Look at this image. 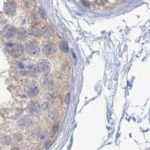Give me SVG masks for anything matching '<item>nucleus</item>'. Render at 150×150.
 <instances>
[{"label": "nucleus", "instance_id": "1", "mask_svg": "<svg viewBox=\"0 0 150 150\" xmlns=\"http://www.w3.org/2000/svg\"><path fill=\"white\" fill-rule=\"evenodd\" d=\"M7 48L11 55L14 57H19L23 54V47L21 44L19 43H12V42H7L6 44Z\"/></svg>", "mask_w": 150, "mask_h": 150}, {"label": "nucleus", "instance_id": "2", "mask_svg": "<svg viewBox=\"0 0 150 150\" xmlns=\"http://www.w3.org/2000/svg\"><path fill=\"white\" fill-rule=\"evenodd\" d=\"M25 90L28 95L31 97H35L39 93V88L38 85L33 81L28 82L25 85Z\"/></svg>", "mask_w": 150, "mask_h": 150}, {"label": "nucleus", "instance_id": "3", "mask_svg": "<svg viewBox=\"0 0 150 150\" xmlns=\"http://www.w3.org/2000/svg\"><path fill=\"white\" fill-rule=\"evenodd\" d=\"M26 49L28 54L31 56H35L38 54L40 51L39 44L35 41H32L28 43L26 45Z\"/></svg>", "mask_w": 150, "mask_h": 150}, {"label": "nucleus", "instance_id": "4", "mask_svg": "<svg viewBox=\"0 0 150 150\" xmlns=\"http://www.w3.org/2000/svg\"><path fill=\"white\" fill-rule=\"evenodd\" d=\"M37 68H38V70L40 73H43V74H46V73H49V71H50L51 66H50V64L48 61L45 60V59H42L38 63Z\"/></svg>", "mask_w": 150, "mask_h": 150}, {"label": "nucleus", "instance_id": "5", "mask_svg": "<svg viewBox=\"0 0 150 150\" xmlns=\"http://www.w3.org/2000/svg\"><path fill=\"white\" fill-rule=\"evenodd\" d=\"M4 12L7 15H9V16H13L15 14V12H16V5H15V4L14 2H7L4 4Z\"/></svg>", "mask_w": 150, "mask_h": 150}, {"label": "nucleus", "instance_id": "6", "mask_svg": "<svg viewBox=\"0 0 150 150\" xmlns=\"http://www.w3.org/2000/svg\"><path fill=\"white\" fill-rule=\"evenodd\" d=\"M16 33V28L12 26H7L3 29V34L8 38H13Z\"/></svg>", "mask_w": 150, "mask_h": 150}, {"label": "nucleus", "instance_id": "7", "mask_svg": "<svg viewBox=\"0 0 150 150\" xmlns=\"http://www.w3.org/2000/svg\"><path fill=\"white\" fill-rule=\"evenodd\" d=\"M54 80L52 77L49 75H45L42 80V85L45 88H50L53 85Z\"/></svg>", "mask_w": 150, "mask_h": 150}, {"label": "nucleus", "instance_id": "8", "mask_svg": "<svg viewBox=\"0 0 150 150\" xmlns=\"http://www.w3.org/2000/svg\"><path fill=\"white\" fill-rule=\"evenodd\" d=\"M28 109L32 113H38L40 111V105L37 101H32L28 106Z\"/></svg>", "mask_w": 150, "mask_h": 150}, {"label": "nucleus", "instance_id": "9", "mask_svg": "<svg viewBox=\"0 0 150 150\" xmlns=\"http://www.w3.org/2000/svg\"><path fill=\"white\" fill-rule=\"evenodd\" d=\"M31 120L28 118V117H23L22 118L21 120H19V125L23 128V129H26V128H28L31 125Z\"/></svg>", "mask_w": 150, "mask_h": 150}, {"label": "nucleus", "instance_id": "10", "mask_svg": "<svg viewBox=\"0 0 150 150\" xmlns=\"http://www.w3.org/2000/svg\"><path fill=\"white\" fill-rule=\"evenodd\" d=\"M43 49H44V52L46 54L49 55V54H52L53 53L55 52L56 47L52 43H46L44 45Z\"/></svg>", "mask_w": 150, "mask_h": 150}, {"label": "nucleus", "instance_id": "11", "mask_svg": "<svg viewBox=\"0 0 150 150\" xmlns=\"http://www.w3.org/2000/svg\"><path fill=\"white\" fill-rule=\"evenodd\" d=\"M42 34L43 35V36L45 38H50V37L52 36V35H53V30H52V28L50 26H47L44 27V28L42 29Z\"/></svg>", "mask_w": 150, "mask_h": 150}, {"label": "nucleus", "instance_id": "12", "mask_svg": "<svg viewBox=\"0 0 150 150\" xmlns=\"http://www.w3.org/2000/svg\"><path fill=\"white\" fill-rule=\"evenodd\" d=\"M16 33H17V35H18L19 38L21 39V40H23L27 37V32L23 28H18Z\"/></svg>", "mask_w": 150, "mask_h": 150}, {"label": "nucleus", "instance_id": "13", "mask_svg": "<svg viewBox=\"0 0 150 150\" xmlns=\"http://www.w3.org/2000/svg\"><path fill=\"white\" fill-rule=\"evenodd\" d=\"M29 33L31 35H33L35 37H40L42 35V31H40L36 27H30L29 29Z\"/></svg>", "mask_w": 150, "mask_h": 150}, {"label": "nucleus", "instance_id": "14", "mask_svg": "<svg viewBox=\"0 0 150 150\" xmlns=\"http://www.w3.org/2000/svg\"><path fill=\"white\" fill-rule=\"evenodd\" d=\"M49 137V133L47 131H43L40 133V135L38 137V139L40 142H45L46 141Z\"/></svg>", "mask_w": 150, "mask_h": 150}, {"label": "nucleus", "instance_id": "15", "mask_svg": "<svg viewBox=\"0 0 150 150\" xmlns=\"http://www.w3.org/2000/svg\"><path fill=\"white\" fill-rule=\"evenodd\" d=\"M59 47H60L61 50H62V51L64 52L68 53V51H69L68 46V45L66 44V42H65L64 41H61V42L59 43Z\"/></svg>", "mask_w": 150, "mask_h": 150}, {"label": "nucleus", "instance_id": "16", "mask_svg": "<svg viewBox=\"0 0 150 150\" xmlns=\"http://www.w3.org/2000/svg\"><path fill=\"white\" fill-rule=\"evenodd\" d=\"M56 113L55 111H51L49 113L48 116H47V118H48V120L51 123L54 122L56 118Z\"/></svg>", "mask_w": 150, "mask_h": 150}, {"label": "nucleus", "instance_id": "17", "mask_svg": "<svg viewBox=\"0 0 150 150\" xmlns=\"http://www.w3.org/2000/svg\"><path fill=\"white\" fill-rule=\"evenodd\" d=\"M30 20L34 23H38L40 21L39 16L38 15V14L35 12H32L30 14Z\"/></svg>", "mask_w": 150, "mask_h": 150}, {"label": "nucleus", "instance_id": "18", "mask_svg": "<svg viewBox=\"0 0 150 150\" xmlns=\"http://www.w3.org/2000/svg\"><path fill=\"white\" fill-rule=\"evenodd\" d=\"M2 141H3V143H4V144H6V145H9V144H11V142H12L11 138L9 136H5V137H4Z\"/></svg>", "mask_w": 150, "mask_h": 150}, {"label": "nucleus", "instance_id": "19", "mask_svg": "<svg viewBox=\"0 0 150 150\" xmlns=\"http://www.w3.org/2000/svg\"><path fill=\"white\" fill-rule=\"evenodd\" d=\"M14 140H15V141H16V142H20V141H21L22 139H23V135H22L21 133L17 132V133L14 134Z\"/></svg>", "mask_w": 150, "mask_h": 150}, {"label": "nucleus", "instance_id": "20", "mask_svg": "<svg viewBox=\"0 0 150 150\" xmlns=\"http://www.w3.org/2000/svg\"><path fill=\"white\" fill-rule=\"evenodd\" d=\"M39 15L44 19H45L47 18V14L45 11V10L42 8H40L39 9Z\"/></svg>", "mask_w": 150, "mask_h": 150}, {"label": "nucleus", "instance_id": "21", "mask_svg": "<svg viewBox=\"0 0 150 150\" xmlns=\"http://www.w3.org/2000/svg\"><path fill=\"white\" fill-rule=\"evenodd\" d=\"M50 108V104L49 102H45L42 104V109L43 110H48Z\"/></svg>", "mask_w": 150, "mask_h": 150}, {"label": "nucleus", "instance_id": "22", "mask_svg": "<svg viewBox=\"0 0 150 150\" xmlns=\"http://www.w3.org/2000/svg\"><path fill=\"white\" fill-rule=\"evenodd\" d=\"M59 124H57V123H56V124H54V126H53V132H54V133L57 132L58 130H59Z\"/></svg>", "mask_w": 150, "mask_h": 150}, {"label": "nucleus", "instance_id": "23", "mask_svg": "<svg viewBox=\"0 0 150 150\" xmlns=\"http://www.w3.org/2000/svg\"><path fill=\"white\" fill-rule=\"evenodd\" d=\"M82 4H83V5H85V6H86V7H87V6H89V4H90V3L88 2H87V1H82Z\"/></svg>", "mask_w": 150, "mask_h": 150}]
</instances>
